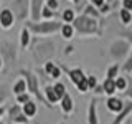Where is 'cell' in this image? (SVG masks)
<instances>
[{
	"instance_id": "1",
	"label": "cell",
	"mask_w": 132,
	"mask_h": 124,
	"mask_svg": "<svg viewBox=\"0 0 132 124\" xmlns=\"http://www.w3.org/2000/svg\"><path fill=\"white\" fill-rule=\"evenodd\" d=\"M20 76L23 78L25 81H27V91L31 94V96H35V99L38 103H43L46 107H50L51 109V104L45 99V96H43V93L40 91V83H38V78H36V74L35 73H31V71H28V69H22L20 71Z\"/></svg>"
},
{
	"instance_id": "2",
	"label": "cell",
	"mask_w": 132,
	"mask_h": 124,
	"mask_svg": "<svg viewBox=\"0 0 132 124\" xmlns=\"http://www.w3.org/2000/svg\"><path fill=\"white\" fill-rule=\"evenodd\" d=\"M73 28L76 32H79L82 33V35H86V33H101V30L97 28V22H96V18H93V17H88V15H79V17H74V20H73Z\"/></svg>"
},
{
	"instance_id": "3",
	"label": "cell",
	"mask_w": 132,
	"mask_h": 124,
	"mask_svg": "<svg viewBox=\"0 0 132 124\" xmlns=\"http://www.w3.org/2000/svg\"><path fill=\"white\" fill-rule=\"evenodd\" d=\"M25 27L28 28L33 33H40V35H48V33H55L58 30H61V25L60 22H55V20H48V22H28Z\"/></svg>"
},
{
	"instance_id": "4",
	"label": "cell",
	"mask_w": 132,
	"mask_h": 124,
	"mask_svg": "<svg viewBox=\"0 0 132 124\" xmlns=\"http://www.w3.org/2000/svg\"><path fill=\"white\" fill-rule=\"evenodd\" d=\"M68 76L71 83L78 88L79 93H86L88 91V76L82 73L81 68H74V69H68Z\"/></svg>"
},
{
	"instance_id": "5",
	"label": "cell",
	"mask_w": 132,
	"mask_h": 124,
	"mask_svg": "<svg viewBox=\"0 0 132 124\" xmlns=\"http://www.w3.org/2000/svg\"><path fill=\"white\" fill-rule=\"evenodd\" d=\"M10 10L13 12L16 20H25L28 17V10H30V0H13Z\"/></svg>"
},
{
	"instance_id": "6",
	"label": "cell",
	"mask_w": 132,
	"mask_h": 124,
	"mask_svg": "<svg viewBox=\"0 0 132 124\" xmlns=\"http://www.w3.org/2000/svg\"><path fill=\"white\" fill-rule=\"evenodd\" d=\"M129 43L126 40H116L112 45H111V56L114 60H124L129 53Z\"/></svg>"
},
{
	"instance_id": "7",
	"label": "cell",
	"mask_w": 132,
	"mask_h": 124,
	"mask_svg": "<svg viewBox=\"0 0 132 124\" xmlns=\"http://www.w3.org/2000/svg\"><path fill=\"white\" fill-rule=\"evenodd\" d=\"M33 53H35V58L38 61H43V60H46L50 55L55 53V47H53L51 43H48V41H43L38 47H33Z\"/></svg>"
},
{
	"instance_id": "8",
	"label": "cell",
	"mask_w": 132,
	"mask_h": 124,
	"mask_svg": "<svg viewBox=\"0 0 132 124\" xmlns=\"http://www.w3.org/2000/svg\"><path fill=\"white\" fill-rule=\"evenodd\" d=\"M13 22H15V15H13V12H12L10 8H3V10H0V27H2L3 30L12 28Z\"/></svg>"
},
{
	"instance_id": "9",
	"label": "cell",
	"mask_w": 132,
	"mask_h": 124,
	"mask_svg": "<svg viewBox=\"0 0 132 124\" xmlns=\"http://www.w3.org/2000/svg\"><path fill=\"white\" fill-rule=\"evenodd\" d=\"M130 113H132V101H130V99H127V101L124 103L122 111H121L117 116H116L114 121L111 122V124H124V122H126V119H129Z\"/></svg>"
},
{
	"instance_id": "10",
	"label": "cell",
	"mask_w": 132,
	"mask_h": 124,
	"mask_svg": "<svg viewBox=\"0 0 132 124\" xmlns=\"http://www.w3.org/2000/svg\"><path fill=\"white\" fill-rule=\"evenodd\" d=\"M88 124H99V119H97V99L93 98L89 101V106H88V118H86Z\"/></svg>"
},
{
	"instance_id": "11",
	"label": "cell",
	"mask_w": 132,
	"mask_h": 124,
	"mask_svg": "<svg viewBox=\"0 0 132 124\" xmlns=\"http://www.w3.org/2000/svg\"><path fill=\"white\" fill-rule=\"evenodd\" d=\"M45 0H30V13H31V20L33 22H40L41 18V8H43Z\"/></svg>"
},
{
	"instance_id": "12",
	"label": "cell",
	"mask_w": 132,
	"mask_h": 124,
	"mask_svg": "<svg viewBox=\"0 0 132 124\" xmlns=\"http://www.w3.org/2000/svg\"><path fill=\"white\" fill-rule=\"evenodd\" d=\"M106 106H107V109H109L111 113L119 114L122 111V107H124V101H122V99H119V98L109 96V98H107V101H106Z\"/></svg>"
},
{
	"instance_id": "13",
	"label": "cell",
	"mask_w": 132,
	"mask_h": 124,
	"mask_svg": "<svg viewBox=\"0 0 132 124\" xmlns=\"http://www.w3.org/2000/svg\"><path fill=\"white\" fill-rule=\"evenodd\" d=\"M22 113L27 116L28 119H31V118H35V114H36V113H38V106H36V103L31 99V101H28L27 104H23V106H22Z\"/></svg>"
},
{
	"instance_id": "14",
	"label": "cell",
	"mask_w": 132,
	"mask_h": 124,
	"mask_svg": "<svg viewBox=\"0 0 132 124\" xmlns=\"http://www.w3.org/2000/svg\"><path fill=\"white\" fill-rule=\"evenodd\" d=\"M60 101H61V103H60V104H61V111H63L64 114H69V113H71V111L74 109V103H73V98L69 96L68 93H66L64 96L60 99Z\"/></svg>"
},
{
	"instance_id": "15",
	"label": "cell",
	"mask_w": 132,
	"mask_h": 124,
	"mask_svg": "<svg viewBox=\"0 0 132 124\" xmlns=\"http://www.w3.org/2000/svg\"><path fill=\"white\" fill-rule=\"evenodd\" d=\"M43 96H45V99H46V101H48L51 106H55V103L60 101V98L56 96V93H55V89H53V86H51V84H46V86H45V89H43Z\"/></svg>"
},
{
	"instance_id": "16",
	"label": "cell",
	"mask_w": 132,
	"mask_h": 124,
	"mask_svg": "<svg viewBox=\"0 0 132 124\" xmlns=\"http://www.w3.org/2000/svg\"><path fill=\"white\" fill-rule=\"evenodd\" d=\"M0 56H2L3 63H5V60L8 61H13L15 56H13V47L8 43H2V50H0Z\"/></svg>"
},
{
	"instance_id": "17",
	"label": "cell",
	"mask_w": 132,
	"mask_h": 124,
	"mask_svg": "<svg viewBox=\"0 0 132 124\" xmlns=\"http://www.w3.org/2000/svg\"><path fill=\"white\" fill-rule=\"evenodd\" d=\"M12 93L15 94V96H18V94H23V93H28L27 91V81L23 80V78H18L13 86H12Z\"/></svg>"
},
{
	"instance_id": "18",
	"label": "cell",
	"mask_w": 132,
	"mask_h": 124,
	"mask_svg": "<svg viewBox=\"0 0 132 124\" xmlns=\"http://www.w3.org/2000/svg\"><path fill=\"white\" fill-rule=\"evenodd\" d=\"M102 91H104L107 96H114V93L117 91L116 89L114 80H104V83H102Z\"/></svg>"
},
{
	"instance_id": "19",
	"label": "cell",
	"mask_w": 132,
	"mask_h": 124,
	"mask_svg": "<svg viewBox=\"0 0 132 124\" xmlns=\"http://www.w3.org/2000/svg\"><path fill=\"white\" fill-rule=\"evenodd\" d=\"M7 114H8V122H12L18 114H22V106L16 104V103H15V104H12V106L7 109Z\"/></svg>"
},
{
	"instance_id": "20",
	"label": "cell",
	"mask_w": 132,
	"mask_h": 124,
	"mask_svg": "<svg viewBox=\"0 0 132 124\" xmlns=\"http://www.w3.org/2000/svg\"><path fill=\"white\" fill-rule=\"evenodd\" d=\"M119 69H121V65H117V63L111 65L106 71V80H116L117 74H119Z\"/></svg>"
},
{
	"instance_id": "21",
	"label": "cell",
	"mask_w": 132,
	"mask_h": 124,
	"mask_svg": "<svg viewBox=\"0 0 132 124\" xmlns=\"http://www.w3.org/2000/svg\"><path fill=\"white\" fill-rule=\"evenodd\" d=\"M28 45H30V30L25 27V28H22V33H20V47L27 48Z\"/></svg>"
},
{
	"instance_id": "22",
	"label": "cell",
	"mask_w": 132,
	"mask_h": 124,
	"mask_svg": "<svg viewBox=\"0 0 132 124\" xmlns=\"http://www.w3.org/2000/svg\"><path fill=\"white\" fill-rule=\"evenodd\" d=\"M61 36L66 38V40H69V38L74 36V28H73L71 23H64L63 27H61Z\"/></svg>"
},
{
	"instance_id": "23",
	"label": "cell",
	"mask_w": 132,
	"mask_h": 124,
	"mask_svg": "<svg viewBox=\"0 0 132 124\" xmlns=\"http://www.w3.org/2000/svg\"><path fill=\"white\" fill-rule=\"evenodd\" d=\"M53 17H56V12L51 10V8H48L46 5H43V8H41V18H43L45 22H48V20H53Z\"/></svg>"
},
{
	"instance_id": "24",
	"label": "cell",
	"mask_w": 132,
	"mask_h": 124,
	"mask_svg": "<svg viewBox=\"0 0 132 124\" xmlns=\"http://www.w3.org/2000/svg\"><path fill=\"white\" fill-rule=\"evenodd\" d=\"M53 89H55L56 96L60 98V99L63 98V96H64L66 93H68V91H66V86H64V84H63V83H61V81H56L55 84H53Z\"/></svg>"
},
{
	"instance_id": "25",
	"label": "cell",
	"mask_w": 132,
	"mask_h": 124,
	"mask_svg": "<svg viewBox=\"0 0 132 124\" xmlns=\"http://www.w3.org/2000/svg\"><path fill=\"white\" fill-rule=\"evenodd\" d=\"M114 83H116V89L117 91H126V88H127V78L126 76H117L114 80Z\"/></svg>"
},
{
	"instance_id": "26",
	"label": "cell",
	"mask_w": 132,
	"mask_h": 124,
	"mask_svg": "<svg viewBox=\"0 0 132 124\" xmlns=\"http://www.w3.org/2000/svg\"><path fill=\"white\" fill-rule=\"evenodd\" d=\"M61 18H63L64 23H73V20H74V10L66 8V10L63 12V15H61Z\"/></svg>"
},
{
	"instance_id": "27",
	"label": "cell",
	"mask_w": 132,
	"mask_h": 124,
	"mask_svg": "<svg viewBox=\"0 0 132 124\" xmlns=\"http://www.w3.org/2000/svg\"><path fill=\"white\" fill-rule=\"evenodd\" d=\"M121 22L124 25H129L132 22V13H130L129 10H126V8H122V10H121Z\"/></svg>"
},
{
	"instance_id": "28",
	"label": "cell",
	"mask_w": 132,
	"mask_h": 124,
	"mask_svg": "<svg viewBox=\"0 0 132 124\" xmlns=\"http://www.w3.org/2000/svg\"><path fill=\"white\" fill-rule=\"evenodd\" d=\"M84 15L93 17V18H97V17L101 15V13H99V12L96 10V7H94V5H86V7H84Z\"/></svg>"
},
{
	"instance_id": "29",
	"label": "cell",
	"mask_w": 132,
	"mask_h": 124,
	"mask_svg": "<svg viewBox=\"0 0 132 124\" xmlns=\"http://www.w3.org/2000/svg\"><path fill=\"white\" fill-rule=\"evenodd\" d=\"M28 101H31V94L30 93H23V94H18V96H16V104H20V106L27 104Z\"/></svg>"
},
{
	"instance_id": "30",
	"label": "cell",
	"mask_w": 132,
	"mask_h": 124,
	"mask_svg": "<svg viewBox=\"0 0 132 124\" xmlns=\"http://www.w3.org/2000/svg\"><path fill=\"white\" fill-rule=\"evenodd\" d=\"M12 122H15V124H30V119H28L27 116H25V114L22 113V114H18V116H16V118H15Z\"/></svg>"
},
{
	"instance_id": "31",
	"label": "cell",
	"mask_w": 132,
	"mask_h": 124,
	"mask_svg": "<svg viewBox=\"0 0 132 124\" xmlns=\"http://www.w3.org/2000/svg\"><path fill=\"white\" fill-rule=\"evenodd\" d=\"M124 94H126L127 99L132 101V76L127 78V88H126V91H124Z\"/></svg>"
},
{
	"instance_id": "32",
	"label": "cell",
	"mask_w": 132,
	"mask_h": 124,
	"mask_svg": "<svg viewBox=\"0 0 132 124\" xmlns=\"http://www.w3.org/2000/svg\"><path fill=\"white\" fill-rule=\"evenodd\" d=\"M97 86V78L94 74H89L88 76V89H94Z\"/></svg>"
},
{
	"instance_id": "33",
	"label": "cell",
	"mask_w": 132,
	"mask_h": 124,
	"mask_svg": "<svg viewBox=\"0 0 132 124\" xmlns=\"http://www.w3.org/2000/svg\"><path fill=\"white\" fill-rule=\"evenodd\" d=\"M55 68H56V65L53 63V61H46V63H45V68H43V69H45V73H46L48 76H50V74L53 73V69H55Z\"/></svg>"
},
{
	"instance_id": "34",
	"label": "cell",
	"mask_w": 132,
	"mask_h": 124,
	"mask_svg": "<svg viewBox=\"0 0 132 124\" xmlns=\"http://www.w3.org/2000/svg\"><path fill=\"white\" fill-rule=\"evenodd\" d=\"M7 98H8V91L5 86H0V106H2V103L3 101H7Z\"/></svg>"
},
{
	"instance_id": "35",
	"label": "cell",
	"mask_w": 132,
	"mask_h": 124,
	"mask_svg": "<svg viewBox=\"0 0 132 124\" xmlns=\"http://www.w3.org/2000/svg\"><path fill=\"white\" fill-rule=\"evenodd\" d=\"M122 69H124L126 73H132V56L126 60V63L122 65Z\"/></svg>"
},
{
	"instance_id": "36",
	"label": "cell",
	"mask_w": 132,
	"mask_h": 124,
	"mask_svg": "<svg viewBox=\"0 0 132 124\" xmlns=\"http://www.w3.org/2000/svg\"><path fill=\"white\" fill-rule=\"evenodd\" d=\"M60 76H61V68L56 66V68L53 69V73L50 74V78H53V80H60Z\"/></svg>"
},
{
	"instance_id": "37",
	"label": "cell",
	"mask_w": 132,
	"mask_h": 124,
	"mask_svg": "<svg viewBox=\"0 0 132 124\" xmlns=\"http://www.w3.org/2000/svg\"><path fill=\"white\" fill-rule=\"evenodd\" d=\"M46 7L51 8V10H56V8H58V2H56V0H46Z\"/></svg>"
},
{
	"instance_id": "38",
	"label": "cell",
	"mask_w": 132,
	"mask_h": 124,
	"mask_svg": "<svg viewBox=\"0 0 132 124\" xmlns=\"http://www.w3.org/2000/svg\"><path fill=\"white\" fill-rule=\"evenodd\" d=\"M122 8H126V10H132V0H122Z\"/></svg>"
},
{
	"instance_id": "39",
	"label": "cell",
	"mask_w": 132,
	"mask_h": 124,
	"mask_svg": "<svg viewBox=\"0 0 132 124\" xmlns=\"http://www.w3.org/2000/svg\"><path fill=\"white\" fill-rule=\"evenodd\" d=\"M91 2H93V5H94V7L101 8V7H102V5L106 3V0H91Z\"/></svg>"
},
{
	"instance_id": "40",
	"label": "cell",
	"mask_w": 132,
	"mask_h": 124,
	"mask_svg": "<svg viewBox=\"0 0 132 124\" xmlns=\"http://www.w3.org/2000/svg\"><path fill=\"white\" fill-rule=\"evenodd\" d=\"M109 8H111V5H109V3H104V5H102L101 8H99V10H101L99 13H107V12H109Z\"/></svg>"
},
{
	"instance_id": "41",
	"label": "cell",
	"mask_w": 132,
	"mask_h": 124,
	"mask_svg": "<svg viewBox=\"0 0 132 124\" xmlns=\"http://www.w3.org/2000/svg\"><path fill=\"white\" fill-rule=\"evenodd\" d=\"M93 91H94L96 94H102V93H104V91H102V84H97V86H96V88H94Z\"/></svg>"
},
{
	"instance_id": "42",
	"label": "cell",
	"mask_w": 132,
	"mask_h": 124,
	"mask_svg": "<svg viewBox=\"0 0 132 124\" xmlns=\"http://www.w3.org/2000/svg\"><path fill=\"white\" fill-rule=\"evenodd\" d=\"M73 50H74V47H71V45H69V47H66V55H71V53H73Z\"/></svg>"
},
{
	"instance_id": "43",
	"label": "cell",
	"mask_w": 132,
	"mask_h": 124,
	"mask_svg": "<svg viewBox=\"0 0 132 124\" xmlns=\"http://www.w3.org/2000/svg\"><path fill=\"white\" fill-rule=\"evenodd\" d=\"M5 111H7V109H5V106H0V119H2V116H3V114H5Z\"/></svg>"
},
{
	"instance_id": "44",
	"label": "cell",
	"mask_w": 132,
	"mask_h": 124,
	"mask_svg": "<svg viewBox=\"0 0 132 124\" xmlns=\"http://www.w3.org/2000/svg\"><path fill=\"white\" fill-rule=\"evenodd\" d=\"M127 40L132 41V32H127Z\"/></svg>"
},
{
	"instance_id": "45",
	"label": "cell",
	"mask_w": 132,
	"mask_h": 124,
	"mask_svg": "<svg viewBox=\"0 0 132 124\" xmlns=\"http://www.w3.org/2000/svg\"><path fill=\"white\" fill-rule=\"evenodd\" d=\"M3 68V60H2V56H0V69Z\"/></svg>"
},
{
	"instance_id": "46",
	"label": "cell",
	"mask_w": 132,
	"mask_h": 124,
	"mask_svg": "<svg viewBox=\"0 0 132 124\" xmlns=\"http://www.w3.org/2000/svg\"><path fill=\"white\" fill-rule=\"evenodd\" d=\"M124 124H132V119H126V122Z\"/></svg>"
},
{
	"instance_id": "47",
	"label": "cell",
	"mask_w": 132,
	"mask_h": 124,
	"mask_svg": "<svg viewBox=\"0 0 132 124\" xmlns=\"http://www.w3.org/2000/svg\"><path fill=\"white\" fill-rule=\"evenodd\" d=\"M0 124H5V122H3V121H0Z\"/></svg>"
},
{
	"instance_id": "48",
	"label": "cell",
	"mask_w": 132,
	"mask_h": 124,
	"mask_svg": "<svg viewBox=\"0 0 132 124\" xmlns=\"http://www.w3.org/2000/svg\"><path fill=\"white\" fill-rule=\"evenodd\" d=\"M8 124H15V122H8Z\"/></svg>"
},
{
	"instance_id": "49",
	"label": "cell",
	"mask_w": 132,
	"mask_h": 124,
	"mask_svg": "<svg viewBox=\"0 0 132 124\" xmlns=\"http://www.w3.org/2000/svg\"><path fill=\"white\" fill-rule=\"evenodd\" d=\"M130 56H132V50H130Z\"/></svg>"
},
{
	"instance_id": "50",
	"label": "cell",
	"mask_w": 132,
	"mask_h": 124,
	"mask_svg": "<svg viewBox=\"0 0 132 124\" xmlns=\"http://www.w3.org/2000/svg\"><path fill=\"white\" fill-rule=\"evenodd\" d=\"M61 124H64V122H61Z\"/></svg>"
},
{
	"instance_id": "51",
	"label": "cell",
	"mask_w": 132,
	"mask_h": 124,
	"mask_svg": "<svg viewBox=\"0 0 132 124\" xmlns=\"http://www.w3.org/2000/svg\"><path fill=\"white\" fill-rule=\"evenodd\" d=\"M0 2H2V0H0Z\"/></svg>"
}]
</instances>
